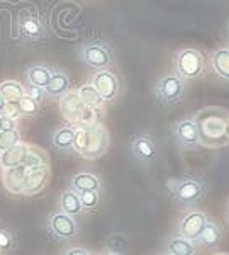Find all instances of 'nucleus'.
<instances>
[{"mask_svg":"<svg viewBox=\"0 0 229 255\" xmlns=\"http://www.w3.org/2000/svg\"><path fill=\"white\" fill-rule=\"evenodd\" d=\"M195 126L199 131L200 146L219 150L229 145L226 126L229 119V111L219 106H207V108L199 109L192 116Z\"/></svg>","mask_w":229,"mask_h":255,"instance_id":"f257e3e1","label":"nucleus"},{"mask_svg":"<svg viewBox=\"0 0 229 255\" xmlns=\"http://www.w3.org/2000/svg\"><path fill=\"white\" fill-rule=\"evenodd\" d=\"M110 145L109 131L102 123L76 126L73 138V151L87 160H97L107 153Z\"/></svg>","mask_w":229,"mask_h":255,"instance_id":"f03ea898","label":"nucleus"},{"mask_svg":"<svg viewBox=\"0 0 229 255\" xmlns=\"http://www.w3.org/2000/svg\"><path fill=\"white\" fill-rule=\"evenodd\" d=\"M60 104V113L67 123H70V126H85V125H93L99 123V113L95 108L83 104V101L80 99L76 90H68L67 94H63L58 99Z\"/></svg>","mask_w":229,"mask_h":255,"instance_id":"7ed1b4c3","label":"nucleus"},{"mask_svg":"<svg viewBox=\"0 0 229 255\" xmlns=\"http://www.w3.org/2000/svg\"><path fill=\"white\" fill-rule=\"evenodd\" d=\"M206 72V60L199 49L183 48L175 55V73L183 80L200 79Z\"/></svg>","mask_w":229,"mask_h":255,"instance_id":"20e7f679","label":"nucleus"},{"mask_svg":"<svg viewBox=\"0 0 229 255\" xmlns=\"http://www.w3.org/2000/svg\"><path fill=\"white\" fill-rule=\"evenodd\" d=\"M80 58L95 72L109 70L114 63V49L107 41H90L80 48Z\"/></svg>","mask_w":229,"mask_h":255,"instance_id":"39448f33","label":"nucleus"},{"mask_svg":"<svg viewBox=\"0 0 229 255\" xmlns=\"http://www.w3.org/2000/svg\"><path fill=\"white\" fill-rule=\"evenodd\" d=\"M207 189H209L207 187V182L202 177L185 175L177 180V186H175L171 196H173L180 204L194 206V204L200 203V201L206 197Z\"/></svg>","mask_w":229,"mask_h":255,"instance_id":"423d86ee","label":"nucleus"},{"mask_svg":"<svg viewBox=\"0 0 229 255\" xmlns=\"http://www.w3.org/2000/svg\"><path fill=\"white\" fill-rule=\"evenodd\" d=\"M185 90L187 82L182 77H178L177 73H168V75L156 80L153 87V94L158 102L165 106H173L182 101L183 96H185Z\"/></svg>","mask_w":229,"mask_h":255,"instance_id":"0eeeda50","label":"nucleus"},{"mask_svg":"<svg viewBox=\"0 0 229 255\" xmlns=\"http://www.w3.org/2000/svg\"><path fill=\"white\" fill-rule=\"evenodd\" d=\"M90 84L95 87L104 102L116 101L121 92V82L116 73H112L110 70H99V72H95Z\"/></svg>","mask_w":229,"mask_h":255,"instance_id":"6e6552de","label":"nucleus"},{"mask_svg":"<svg viewBox=\"0 0 229 255\" xmlns=\"http://www.w3.org/2000/svg\"><path fill=\"white\" fill-rule=\"evenodd\" d=\"M48 232L61 242H68L76 237V233H78V225H76L75 218L60 211L48 218Z\"/></svg>","mask_w":229,"mask_h":255,"instance_id":"1a4fd4ad","label":"nucleus"},{"mask_svg":"<svg viewBox=\"0 0 229 255\" xmlns=\"http://www.w3.org/2000/svg\"><path fill=\"white\" fill-rule=\"evenodd\" d=\"M173 139L177 141L180 148L192 150V148L200 146L199 131L192 118H182L173 125Z\"/></svg>","mask_w":229,"mask_h":255,"instance_id":"9d476101","label":"nucleus"},{"mask_svg":"<svg viewBox=\"0 0 229 255\" xmlns=\"http://www.w3.org/2000/svg\"><path fill=\"white\" fill-rule=\"evenodd\" d=\"M207 220H209V218L202 211L187 213V215L182 216V220H180V223H178V235L187 238V240H190V242H195L200 233H202Z\"/></svg>","mask_w":229,"mask_h":255,"instance_id":"9b49d317","label":"nucleus"},{"mask_svg":"<svg viewBox=\"0 0 229 255\" xmlns=\"http://www.w3.org/2000/svg\"><path fill=\"white\" fill-rule=\"evenodd\" d=\"M50 165L38 167L26 170V180H24V196H36L46 189L48 182H50Z\"/></svg>","mask_w":229,"mask_h":255,"instance_id":"f8f14e48","label":"nucleus"},{"mask_svg":"<svg viewBox=\"0 0 229 255\" xmlns=\"http://www.w3.org/2000/svg\"><path fill=\"white\" fill-rule=\"evenodd\" d=\"M131 155L140 162H151L158 155V146L150 134H136L131 139Z\"/></svg>","mask_w":229,"mask_h":255,"instance_id":"ddd939ff","label":"nucleus"},{"mask_svg":"<svg viewBox=\"0 0 229 255\" xmlns=\"http://www.w3.org/2000/svg\"><path fill=\"white\" fill-rule=\"evenodd\" d=\"M24 180H26V168L22 165L14 168H2V184L9 194H22Z\"/></svg>","mask_w":229,"mask_h":255,"instance_id":"4468645a","label":"nucleus"},{"mask_svg":"<svg viewBox=\"0 0 229 255\" xmlns=\"http://www.w3.org/2000/svg\"><path fill=\"white\" fill-rule=\"evenodd\" d=\"M29 146L31 145L20 141L15 146H12V148H9V150L2 151V153H0V167H2V168L20 167L24 163V160H26V157H27Z\"/></svg>","mask_w":229,"mask_h":255,"instance_id":"2eb2a0df","label":"nucleus"},{"mask_svg":"<svg viewBox=\"0 0 229 255\" xmlns=\"http://www.w3.org/2000/svg\"><path fill=\"white\" fill-rule=\"evenodd\" d=\"M70 90V77L60 68H53L51 79L48 82V85L44 87V92L50 97L60 99L63 94H67Z\"/></svg>","mask_w":229,"mask_h":255,"instance_id":"dca6fc26","label":"nucleus"},{"mask_svg":"<svg viewBox=\"0 0 229 255\" xmlns=\"http://www.w3.org/2000/svg\"><path fill=\"white\" fill-rule=\"evenodd\" d=\"M221 240H223V230H221V226L216 223V221L207 220L202 233H200L194 244L206 247V249H216V247L221 244Z\"/></svg>","mask_w":229,"mask_h":255,"instance_id":"f3484780","label":"nucleus"},{"mask_svg":"<svg viewBox=\"0 0 229 255\" xmlns=\"http://www.w3.org/2000/svg\"><path fill=\"white\" fill-rule=\"evenodd\" d=\"M73 138H75V128L70 125L60 126L58 129L55 131V134H53L51 143L56 150L70 153V151H73Z\"/></svg>","mask_w":229,"mask_h":255,"instance_id":"a211bd4d","label":"nucleus"},{"mask_svg":"<svg viewBox=\"0 0 229 255\" xmlns=\"http://www.w3.org/2000/svg\"><path fill=\"white\" fill-rule=\"evenodd\" d=\"M211 67H212V72H214L221 80L229 82V49L228 48L216 49V51L212 53Z\"/></svg>","mask_w":229,"mask_h":255,"instance_id":"6ab92c4d","label":"nucleus"},{"mask_svg":"<svg viewBox=\"0 0 229 255\" xmlns=\"http://www.w3.org/2000/svg\"><path fill=\"white\" fill-rule=\"evenodd\" d=\"M60 209H61V213H65V215H68L72 218H76L81 211H83L81 203H80V197L75 191H73V189H68V191L61 192Z\"/></svg>","mask_w":229,"mask_h":255,"instance_id":"aec40b11","label":"nucleus"},{"mask_svg":"<svg viewBox=\"0 0 229 255\" xmlns=\"http://www.w3.org/2000/svg\"><path fill=\"white\" fill-rule=\"evenodd\" d=\"M51 72L53 68L46 67V65H31L26 72L27 82H29V85H32V87L44 89L51 79Z\"/></svg>","mask_w":229,"mask_h":255,"instance_id":"412c9836","label":"nucleus"},{"mask_svg":"<svg viewBox=\"0 0 229 255\" xmlns=\"http://www.w3.org/2000/svg\"><path fill=\"white\" fill-rule=\"evenodd\" d=\"M72 189L75 192L99 191L100 180H99V177L90 174V172H80V174H75L72 177Z\"/></svg>","mask_w":229,"mask_h":255,"instance_id":"4be33fe9","label":"nucleus"},{"mask_svg":"<svg viewBox=\"0 0 229 255\" xmlns=\"http://www.w3.org/2000/svg\"><path fill=\"white\" fill-rule=\"evenodd\" d=\"M166 249H168V254L173 255H194L195 254V244L187 238L175 235L171 237L166 244Z\"/></svg>","mask_w":229,"mask_h":255,"instance_id":"5701e85b","label":"nucleus"},{"mask_svg":"<svg viewBox=\"0 0 229 255\" xmlns=\"http://www.w3.org/2000/svg\"><path fill=\"white\" fill-rule=\"evenodd\" d=\"M50 163V158H48V153L41 148H34L29 146V151H27V157L24 160L22 167L26 170H31V168H38V167H44Z\"/></svg>","mask_w":229,"mask_h":255,"instance_id":"b1692460","label":"nucleus"},{"mask_svg":"<svg viewBox=\"0 0 229 255\" xmlns=\"http://www.w3.org/2000/svg\"><path fill=\"white\" fill-rule=\"evenodd\" d=\"M78 92L80 99L83 101V104L90 106V108H95V109H102V106L105 104L104 101H102V97L99 96V92L95 90L92 84H85L81 85V87L76 90Z\"/></svg>","mask_w":229,"mask_h":255,"instance_id":"393cba45","label":"nucleus"},{"mask_svg":"<svg viewBox=\"0 0 229 255\" xmlns=\"http://www.w3.org/2000/svg\"><path fill=\"white\" fill-rule=\"evenodd\" d=\"M20 32L27 39H38L44 34L43 22L38 17H26V20L20 22Z\"/></svg>","mask_w":229,"mask_h":255,"instance_id":"a878e982","label":"nucleus"},{"mask_svg":"<svg viewBox=\"0 0 229 255\" xmlns=\"http://www.w3.org/2000/svg\"><path fill=\"white\" fill-rule=\"evenodd\" d=\"M0 94L5 97L7 102H12V101H19L26 94V89L22 87V84H19L15 80H3L0 82Z\"/></svg>","mask_w":229,"mask_h":255,"instance_id":"bb28decb","label":"nucleus"},{"mask_svg":"<svg viewBox=\"0 0 229 255\" xmlns=\"http://www.w3.org/2000/svg\"><path fill=\"white\" fill-rule=\"evenodd\" d=\"M17 102H19V109L22 116H36V114H39L41 102L32 99L31 96H27V94H24Z\"/></svg>","mask_w":229,"mask_h":255,"instance_id":"cd10ccee","label":"nucleus"},{"mask_svg":"<svg viewBox=\"0 0 229 255\" xmlns=\"http://www.w3.org/2000/svg\"><path fill=\"white\" fill-rule=\"evenodd\" d=\"M80 197V203L83 211H93V209L99 208V191H83V192H76Z\"/></svg>","mask_w":229,"mask_h":255,"instance_id":"c85d7f7f","label":"nucleus"},{"mask_svg":"<svg viewBox=\"0 0 229 255\" xmlns=\"http://www.w3.org/2000/svg\"><path fill=\"white\" fill-rule=\"evenodd\" d=\"M20 143V133L19 129H10V131H0V153L9 148L15 146Z\"/></svg>","mask_w":229,"mask_h":255,"instance_id":"c756f323","label":"nucleus"},{"mask_svg":"<svg viewBox=\"0 0 229 255\" xmlns=\"http://www.w3.org/2000/svg\"><path fill=\"white\" fill-rule=\"evenodd\" d=\"M14 245H15V238L12 235V232L0 228V254L10 252L14 249Z\"/></svg>","mask_w":229,"mask_h":255,"instance_id":"7c9ffc66","label":"nucleus"},{"mask_svg":"<svg viewBox=\"0 0 229 255\" xmlns=\"http://www.w3.org/2000/svg\"><path fill=\"white\" fill-rule=\"evenodd\" d=\"M107 247H109V252H114V254H124V250H126V240L122 237L119 235H114V237H110L109 238V242H107Z\"/></svg>","mask_w":229,"mask_h":255,"instance_id":"2f4dec72","label":"nucleus"},{"mask_svg":"<svg viewBox=\"0 0 229 255\" xmlns=\"http://www.w3.org/2000/svg\"><path fill=\"white\" fill-rule=\"evenodd\" d=\"M2 114H5L7 118H10V119H17L22 116L20 114V109H19V102L17 101H12V102H7L5 104V109H3V113Z\"/></svg>","mask_w":229,"mask_h":255,"instance_id":"473e14b6","label":"nucleus"},{"mask_svg":"<svg viewBox=\"0 0 229 255\" xmlns=\"http://www.w3.org/2000/svg\"><path fill=\"white\" fill-rule=\"evenodd\" d=\"M10 129H17V121L7 118L5 114H0V131H10Z\"/></svg>","mask_w":229,"mask_h":255,"instance_id":"72a5a7b5","label":"nucleus"},{"mask_svg":"<svg viewBox=\"0 0 229 255\" xmlns=\"http://www.w3.org/2000/svg\"><path fill=\"white\" fill-rule=\"evenodd\" d=\"M27 96H31L32 99H36L38 102H41V99H43V96H44V89L32 87V85H29V92H27Z\"/></svg>","mask_w":229,"mask_h":255,"instance_id":"f704fd0d","label":"nucleus"},{"mask_svg":"<svg viewBox=\"0 0 229 255\" xmlns=\"http://www.w3.org/2000/svg\"><path fill=\"white\" fill-rule=\"evenodd\" d=\"M63 255H90V254L83 247H73V249H68Z\"/></svg>","mask_w":229,"mask_h":255,"instance_id":"c9c22d12","label":"nucleus"},{"mask_svg":"<svg viewBox=\"0 0 229 255\" xmlns=\"http://www.w3.org/2000/svg\"><path fill=\"white\" fill-rule=\"evenodd\" d=\"M5 104H7V101H5V97L0 94V114L3 113V109H5Z\"/></svg>","mask_w":229,"mask_h":255,"instance_id":"e433bc0d","label":"nucleus"},{"mask_svg":"<svg viewBox=\"0 0 229 255\" xmlns=\"http://www.w3.org/2000/svg\"><path fill=\"white\" fill-rule=\"evenodd\" d=\"M226 218H228V221H229V201H228V204H226Z\"/></svg>","mask_w":229,"mask_h":255,"instance_id":"4c0bfd02","label":"nucleus"},{"mask_svg":"<svg viewBox=\"0 0 229 255\" xmlns=\"http://www.w3.org/2000/svg\"><path fill=\"white\" fill-rule=\"evenodd\" d=\"M100 255H121V254H114V252H105V254H100Z\"/></svg>","mask_w":229,"mask_h":255,"instance_id":"58836bf2","label":"nucleus"},{"mask_svg":"<svg viewBox=\"0 0 229 255\" xmlns=\"http://www.w3.org/2000/svg\"><path fill=\"white\" fill-rule=\"evenodd\" d=\"M226 133H228V139H229V119H228V126H226Z\"/></svg>","mask_w":229,"mask_h":255,"instance_id":"ea45409f","label":"nucleus"},{"mask_svg":"<svg viewBox=\"0 0 229 255\" xmlns=\"http://www.w3.org/2000/svg\"><path fill=\"white\" fill-rule=\"evenodd\" d=\"M214 255H229V254H224V252H218V254H214Z\"/></svg>","mask_w":229,"mask_h":255,"instance_id":"a19ab883","label":"nucleus"},{"mask_svg":"<svg viewBox=\"0 0 229 255\" xmlns=\"http://www.w3.org/2000/svg\"><path fill=\"white\" fill-rule=\"evenodd\" d=\"M165 255H173V254H168V252H166V254H165Z\"/></svg>","mask_w":229,"mask_h":255,"instance_id":"79ce46f5","label":"nucleus"},{"mask_svg":"<svg viewBox=\"0 0 229 255\" xmlns=\"http://www.w3.org/2000/svg\"><path fill=\"white\" fill-rule=\"evenodd\" d=\"M228 31H229V24H228Z\"/></svg>","mask_w":229,"mask_h":255,"instance_id":"37998d69","label":"nucleus"}]
</instances>
